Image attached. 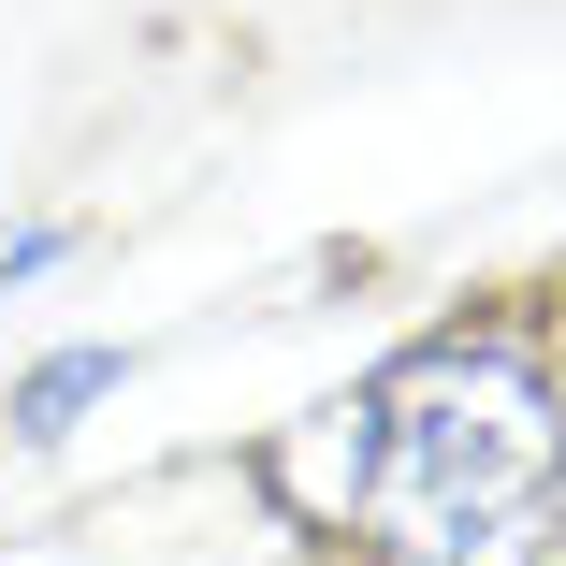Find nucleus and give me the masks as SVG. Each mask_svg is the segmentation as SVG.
<instances>
[{
	"label": "nucleus",
	"instance_id": "nucleus-1",
	"mask_svg": "<svg viewBox=\"0 0 566 566\" xmlns=\"http://www.w3.org/2000/svg\"><path fill=\"white\" fill-rule=\"evenodd\" d=\"M349 480L392 566H537L552 552V378L537 349H421L349 407Z\"/></svg>",
	"mask_w": 566,
	"mask_h": 566
},
{
	"label": "nucleus",
	"instance_id": "nucleus-2",
	"mask_svg": "<svg viewBox=\"0 0 566 566\" xmlns=\"http://www.w3.org/2000/svg\"><path fill=\"white\" fill-rule=\"evenodd\" d=\"M117 378H132L117 349H59V364H30V378H15V436H73V407H102Z\"/></svg>",
	"mask_w": 566,
	"mask_h": 566
}]
</instances>
